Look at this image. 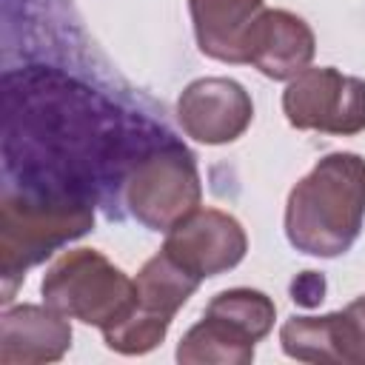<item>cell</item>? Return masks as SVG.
<instances>
[{
    "label": "cell",
    "mask_w": 365,
    "mask_h": 365,
    "mask_svg": "<svg viewBox=\"0 0 365 365\" xmlns=\"http://www.w3.org/2000/svg\"><path fill=\"white\" fill-rule=\"evenodd\" d=\"M40 291L48 308L100 331L125 319L137 305L134 279L94 248L60 254L46 271Z\"/></svg>",
    "instance_id": "5"
},
{
    "label": "cell",
    "mask_w": 365,
    "mask_h": 365,
    "mask_svg": "<svg viewBox=\"0 0 365 365\" xmlns=\"http://www.w3.org/2000/svg\"><path fill=\"white\" fill-rule=\"evenodd\" d=\"M120 191L128 214L148 231L174 228L202 200L197 160L174 140L145 143L131 157Z\"/></svg>",
    "instance_id": "4"
},
{
    "label": "cell",
    "mask_w": 365,
    "mask_h": 365,
    "mask_svg": "<svg viewBox=\"0 0 365 365\" xmlns=\"http://www.w3.org/2000/svg\"><path fill=\"white\" fill-rule=\"evenodd\" d=\"M365 222V160L354 151L325 154L285 202V237L308 257L334 259L359 240Z\"/></svg>",
    "instance_id": "2"
},
{
    "label": "cell",
    "mask_w": 365,
    "mask_h": 365,
    "mask_svg": "<svg viewBox=\"0 0 365 365\" xmlns=\"http://www.w3.org/2000/svg\"><path fill=\"white\" fill-rule=\"evenodd\" d=\"M282 111L299 131L354 137L365 131V80L334 66H308L288 80Z\"/></svg>",
    "instance_id": "6"
},
{
    "label": "cell",
    "mask_w": 365,
    "mask_h": 365,
    "mask_svg": "<svg viewBox=\"0 0 365 365\" xmlns=\"http://www.w3.org/2000/svg\"><path fill=\"white\" fill-rule=\"evenodd\" d=\"M254 345L248 336L234 331L217 317L202 314L197 325H191L180 345H177V362L180 365H248L254 359Z\"/></svg>",
    "instance_id": "14"
},
{
    "label": "cell",
    "mask_w": 365,
    "mask_h": 365,
    "mask_svg": "<svg viewBox=\"0 0 365 365\" xmlns=\"http://www.w3.org/2000/svg\"><path fill=\"white\" fill-rule=\"evenodd\" d=\"M345 311H348V317H351V322H354L356 342H359V359H362V365H365V297L354 299Z\"/></svg>",
    "instance_id": "17"
},
{
    "label": "cell",
    "mask_w": 365,
    "mask_h": 365,
    "mask_svg": "<svg viewBox=\"0 0 365 365\" xmlns=\"http://www.w3.org/2000/svg\"><path fill=\"white\" fill-rule=\"evenodd\" d=\"M3 123V182L77 194L97 202L123 182L137 151L114 108L86 86L51 71H9Z\"/></svg>",
    "instance_id": "1"
},
{
    "label": "cell",
    "mask_w": 365,
    "mask_h": 365,
    "mask_svg": "<svg viewBox=\"0 0 365 365\" xmlns=\"http://www.w3.org/2000/svg\"><path fill=\"white\" fill-rule=\"evenodd\" d=\"M177 120L185 137L205 145H225L245 134L254 120V103L237 80L200 77L182 88Z\"/></svg>",
    "instance_id": "8"
},
{
    "label": "cell",
    "mask_w": 365,
    "mask_h": 365,
    "mask_svg": "<svg viewBox=\"0 0 365 365\" xmlns=\"http://www.w3.org/2000/svg\"><path fill=\"white\" fill-rule=\"evenodd\" d=\"M265 0H188L194 37L202 54L220 63H245V34Z\"/></svg>",
    "instance_id": "12"
},
{
    "label": "cell",
    "mask_w": 365,
    "mask_h": 365,
    "mask_svg": "<svg viewBox=\"0 0 365 365\" xmlns=\"http://www.w3.org/2000/svg\"><path fill=\"white\" fill-rule=\"evenodd\" d=\"M205 314L222 319L225 325L248 336L251 342H259L274 328L277 305L268 294L257 288H228V291H220L205 305Z\"/></svg>",
    "instance_id": "15"
},
{
    "label": "cell",
    "mask_w": 365,
    "mask_h": 365,
    "mask_svg": "<svg viewBox=\"0 0 365 365\" xmlns=\"http://www.w3.org/2000/svg\"><path fill=\"white\" fill-rule=\"evenodd\" d=\"M71 348L68 317L43 305H11L0 317V365L57 362Z\"/></svg>",
    "instance_id": "10"
},
{
    "label": "cell",
    "mask_w": 365,
    "mask_h": 365,
    "mask_svg": "<svg viewBox=\"0 0 365 365\" xmlns=\"http://www.w3.org/2000/svg\"><path fill=\"white\" fill-rule=\"evenodd\" d=\"M279 345L285 356L299 362L362 365L356 331L348 311H334L322 317H291L279 328Z\"/></svg>",
    "instance_id": "11"
},
{
    "label": "cell",
    "mask_w": 365,
    "mask_h": 365,
    "mask_svg": "<svg viewBox=\"0 0 365 365\" xmlns=\"http://www.w3.org/2000/svg\"><path fill=\"white\" fill-rule=\"evenodd\" d=\"M200 277L188 274L177 259H171L163 248L137 271V302L140 308L174 319V314L188 302V297L200 288Z\"/></svg>",
    "instance_id": "13"
},
{
    "label": "cell",
    "mask_w": 365,
    "mask_h": 365,
    "mask_svg": "<svg viewBox=\"0 0 365 365\" xmlns=\"http://www.w3.org/2000/svg\"><path fill=\"white\" fill-rule=\"evenodd\" d=\"M311 26L285 9H262L245 34V63L268 80H291L314 60Z\"/></svg>",
    "instance_id": "9"
},
{
    "label": "cell",
    "mask_w": 365,
    "mask_h": 365,
    "mask_svg": "<svg viewBox=\"0 0 365 365\" xmlns=\"http://www.w3.org/2000/svg\"><path fill=\"white\" fill-rule=\"evenodd\" d=\"M168 328H171V319L168 317L151 314V311L140 308V302H137L134 311L125 319H120L117 325H111L108 331H103V339L117 354L140 356V354L154 351L165 339Z\"/></svg>",
    "instance_id": "16"
},
{
    "label": "cell",
    "mask_w": 365,
    "mask_h": 365,
    "mask_svg": "<svg viewBox=\"0 0 365 365\" xmlns=\"http://www.w3.org/2000/svg\"><path fill=\"white\" fill-rule=\"evenodd\" d=\"M94 225V200L60 191H31L6 185L0 194V277L3 302L26 271L57 248L80 240Z\"/></svg>",
    "instance_id": "3"
},
{
    "label": "cell",
    "mask_w": 365,
    "mask_h": 365,
    "mask_svg": "<svg viewBox=\"0 0 365 365\" xmlns=\"http://www.w3.org/2000/svg\"><path fill=\"white\" fill-rule=\"evenodd\" d=\"M163 251L188 274L208 279L237 268L248 251V237L237 217L220 208H194L165 231Z\"/></svg>",
    "instance_id": "7"
}]
</instances>
